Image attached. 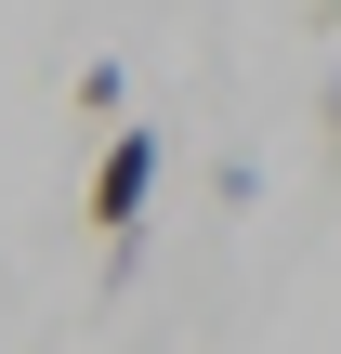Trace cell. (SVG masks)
<instances>
[{
  "label": "cell",
  "mask_w": 341,
  "mask_h": 354,
  "mask_svg": "<svg viewBox=\"0 0 341 354\" xmlns=\"http://www.w3.org/2000/svg\"><path fill=\"white\" fill-rule=\"evenodd\" d=\"M145 197H158V131H118V145L92 158V223H105L118 263H131V236H145Z\"/></svg>",
  "instance_id": "cell-1"
}]
</instances>
